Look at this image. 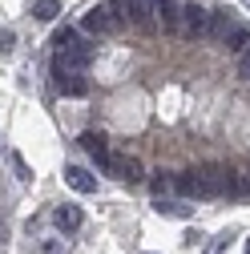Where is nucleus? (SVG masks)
Wrapping results in <instances>:
<instances>
[{"mask_svg": "<svg viewBox=\"0 0 250 254\" xmlns=\"http://www.w3.org/2000/svg\"><path fill=\"white\" fill-rule=\"evenodd\" d=\"M202 174V190H206V198H234L238 194V186H234V170H226V166H202L198 170Z\"/></svg>", "mask_w": 250, "mask_h": 254, "instance_id": "f257e3e1", "label": "nucleus"}, {"mask_svg": "<svg viewBox=\"0 0 250 254\" xmlns=\"http://www.w3.org/2000/svg\"><path fill=\"white\" fill-rule=\"evenodd\" d=\"M109 8L121 16V24H133L141 33H153V8L145 0H109Z\"/></svg>", "mask_w": 250, "mask_h": 254, "instance_id": "f03ea898", "label": "nucleus"}, {"mask_svg": "<svg viewBox=\"0 0 250 254\" xmlns=\"http://www.w3.org/2000/svg\"><path fill=\"white\" fill-rule=\"evenodd\" d=\"M81 28L93 33V37H113L117 28H121V16H117L109 4H93V8L81 16Z\"/></svg>", "mask_w": 250, "mask_h": 254, "instance_id": "7ed1b4c3", "label": "nucleus"}, {"mask_svg": "<svg viewBox=\"0 0 250 254\" xmlns=\"http://www.w3.org/2000/svg\"><path fill=\"white\" fill-rule=\"evenodd\" d=\"M206 28H210V8H202V4H186L182 8V33L190 37V41H202L206 37Z\"/></svg>", "mask_w": 250, "mask_h": 254, "instance_id": "20e7f679", "label": "nucleus"}, {"mask_svg": "<svg viewBox=\"0 0 250 254\" xmlns=\"http://www.w3.org/2000/svg\"><path fill=\"white\" fill-rule=\"evenodd\" d=\"M53 77H57V89L65 93V97H85L89 93V81H85L81 69H53Z\"/></svg>", "mask_w": 250, "mask_h": 254, "instance_id": "39448f33", "label": "nucleus"}, {"mask_svg": "<svg viewBox=\"0 0 250 254\" xmlns=\"http://www.w3.org/2000/svg\"><path fill=\"white\" fill-rule=\"evenodd\" d=\"M145 4L153 8V16L162 20L166 33H178V28H182V8H178V0H145Z\"/></svg>", "mask_w": 250, "mask_h": 254, "instance_id": "423d86ee", "label": "nucleus"}, {"mask_svg": "<svg viewBox=\"0 0 250 254\" xmlns=\"http://www.w3.org/2000/svg\"><path fill=\"white\" fill-rule=\"evenodd\" d=\"M81 149L93 157V162H97L101 170L109 166V141H105V133H97V129H85L81 133Z\"/></svg>", "mask_w": 250, "mask_h": 254, "instance_id": "0eeeda50", "label": "nucleus"}, {"mask_svg": "<svg viewBox=\"0 0 250 254\" xmlns=\"http://www.w3.org/2000/svg\"><path fill=\"white\" fill-rule=\"evenodd\" d=\"M117 182H129V186H137L141 182V162L137 157H109V166H105Z\"/></svg>", "mask_w": 250, "mask_h": 254, "instance_id": "6e6552de", "label": "nucleus"}, {"mask_svg": "<svg viewBox=\"0 0 250 254\" xmlns=\"http://www.w3.org/2000/svg\"><path fill=\"white\" fill-rule=\"evenodd\" d=\"M174 190H178L182 198H206V190H202V174H198V170L178 174V178H174Z\"/></svg>", "mask_w": 250, "mask_h": 254, "instance_id": "1a4fd4ad", "label": "nucleus"}, {"mask_svg": "<svg viewBox=\"0 0 250 254\" xmlns=\"http://www.w3.org/2000/svg\"><path fill=\"white\" fill-rule=\"evenodd\" d=\"M65 182L77 190V194H93V190H97V178H93L89 170H81V166H69L65 170Z\"/></svg>", "mask_w": 250, "mask_h": 254, "instance_id": "9d476101", "label": "nucleus"}, {"mask_svg": "<svg viewBox=\"0 0 250 254\" xmlns=\"http://www.w3.org/2000/svg\"><path fill=\"white\" fill-rule=\"evenodd\" d=\"M230 24H234V16H230L226 8H218V12H210V28H206V37H210V41H226V33H230Z\"/></svg>", "mask_w": 250, "mask_h": 254, "instance_id": "9b49d317", "label": "nucleus"}, {"mask_svg": "<svg viewBox=\"0 0 250 254\" xmlns=\"http://www.w3.org/2000/svg\"><path fill=\"white\" fill-rule=\"evenodd\" d=\"M53 218H57V226H61V230H81V222H85V214H81L77 206H69V202H65V206H57Z\"/></svg>", "mask_w": 250, "mask_h": 254, "instance_id": "f8f14e48", "label": "nucleus"}, {"mask_svg": "<svg viewBox=\"0 0 250 254\" xmlns=\"http://www.w3.org/2000/svg\"><path fill=\"white\" fill-rule=\"evenodd\" d=\"M250 45V24H230V33H226V49L230 53H242Z\"/></svg>", "mask_w": 250, "mask_h": 254, "instance_id": "ddd939ff", "label": "nucleus"}, {"mask_svg": "<svg viewBox=\"0 0 250 254\" xmlns=\"http://www.w3.org/2000/svg\"><path fill=\"white\" fill-rule=\"evenodd\" d=\"M33 12L37 20H57V12H61V0H33Z\"/></svg>", "mask_w": 250, "mask_h": 254, "instance_id": "4468645a", "label": "nucleus"}, {"mask_svg": "<svg viewBox=\"0 0 250 254\" xmlns=\"http://www.w3.org/2000/svg\"><path fill=\"white\" fill-rule=\"evenodd\" d=\"M153 210H158L162 218H190V206H178V202H166L158 194V202H153Z\"/></svg>", "mask_w": 250, "mask_h": 254, "instance_id": "2eb2a0df", "label": "nucleus"}, {"mask_svg": "<svg viewBox=\"0 0 250 254\" xmlns=\"http://www.w3.org/2000/svg\"><path fill=\"white\" fill-rule=\"evenodd\" d=\"M8 162H12V170H16V178H20V182H33V170H28V162H24L20 153H8Z\"/></svg>", "mask_w": 250, "mask_h": 254, "instance_id": "dca6fc26", "label": "nucleus"}, {"mask_svg": "<svg viewBox=\"0 0 250 254\" xmlns=\"http://www.w3.org/2000/svg\"><path fill=\"white\" fill-rule=\"evenodd\" d=\"M12 45H16V33L12 28H0V53H12Z\"/></svg>", "mask_w": 250, "mask_h": 254, "instance_id": "f3484780", "label": "nucleus"}, {"mask_svg": "<svg viewBox=\"0 0 250 254\" xmlns=\"http://www.w3.org/2000/svg\"><path fill=\"white\" fill-rule=\"evenodd\" d=\"M73 37H77V33H73V28H57V33H53V45L61 49V45H69Z\"/></svg>", "mask_w": 250, "mask_h": 254, "instance_id": "a211bd4d", "label": "nucleus"}, {"mask_svg": "<svg viewBox=\"0 0 250 254\" xmlns=\"http://www.w3.org/2000/svg\"><path fill=\"white\" fill-rule=\"evenodd\" d=\"M226 246H230V234H222V238H214V242H210V250H206V254H222V250H226Z\"/></svg>", "mask_w": 250, "mask_h": 254, "instance_id": "6ab92c4d", "label": "nucleus"}, {"mask_svg": "<svg viewBox=\"0 0 250 254\" xmlns=\"http://www.w3.org/2000/svg\"><path fill=\"white\" fill-rule=\"evenodd\" d=\"M234 186H238V194H250V174H238Z\"/></svg>", "mask_w": 250, "mask_h": 254, "instance_id": "aec40b11", "label": "nucleus"}, {"mask_svg": "<svg viewBox=\"0 0 250 254\" xmlns=\"http://www.w3.org/2000/svg\"><path fill=\"white\" fill-rule=\"evenodd\" d=\"M238 77H242V81H250V53L242 57V65H238Z\"/></svg>", "mask_w": 250, "mask_h": 254, "instance_id": "412c9836", "label": "nucleus"}, {"mask_svg": "<svg viewBox=\"0 0 250 254\" xmlns=\"http://www.w3.org/2000/svg\"><path fill=\"white\" fill-rule=\"evenodd\" d=\"M170 190V178H153V194H166Z\"/></svg>", "mask_w": 250, "mask_h": 254, "instance_id": "4be33fe9", "label": "nucleus"}, {"mask_svg": "<svg viewBox=\"0 0 250 254\" xmlns=\"http://www.w3.org/2000/svg\"><path fill=\"white\" fill-rule=\"evenodd\" d=\"M45 254H61V246L57 242H45Z\"/></svg>", "mask_w": 250, "mask_h": 254, "instance_id": "5701e85b", "label": "nucleus"}, {"mask_svg": "<svg viewBox=\"0 0 250 254\" xmlns=\"http://www.w3.org/2000/svg\"><path fill=\"white\" fill-rule=\"evenodd\" d=\"M242 254H250V242H246V250H242Z\"/></svg>", "mask_w": 250, "mask_h": 254, "instance_id": "b1692460", "label": "nucleus"}, {"mask_svg": "<svg viewBox=\"0 0 250 254\" xmlns=\"http://www.w3.org/2000/svg\"><path fill=\"white\" fill-rule=\"evenodd\" d=\"M0 238H4V230H0Z\"/></svg>", "mask_w": 250, "mask_h": 254, "instance_id": "393cba45", "label": "nucleus"}]
</instances>
